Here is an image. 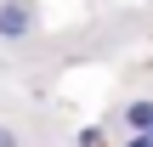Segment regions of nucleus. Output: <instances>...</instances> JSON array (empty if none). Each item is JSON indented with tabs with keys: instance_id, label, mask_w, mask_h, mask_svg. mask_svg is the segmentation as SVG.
<instances>
[{
	"instance_id": "1",
	"label": "nucleus",
	"mask_w": 153,
	"mask_h": 147,
	"mask_svg": "<svg viewBox=\"0 0 153 147\" xmlns=\"http://www.w3.org/2000/svg\"><path fill=\"white\" fill-rule=\"evenodd\" d=\"M34 23H40L34 0H0V40H6V45H11V40H28Z\"/></svg>"
},
{
	"instance_id": "2",
	"label": "nucleus",
	"mask_w": 153,
	"mask_h": 147,
	"mask_svg": "<svg viewBox=\"0 0 153 147\" xmlns=\"http://www.w3.org/2000/svg\"><path fill=\"white\" fill-rule=\"evenodd\" d=\"M119 119H125V125H131L136 136H148V130H153V102H148V96H142V102H131V108H125Z\"/></svg>"
},
{
	"instance_id": "3",
	"label": "nucleus",
	"mask_w": 153,
	"mask_h": 147,
	"mask_svg": "<svg viewBox=\"0 0 153 147\" xmlns=\"http://www.w3.org/2000/svg\"><path fill=\"white\" fill-rule=\"evenodd\" d=\"M74 147H102V130H97V125H85V130L74 136Z\"/></svg>"
},
{
	"instance_id": "4",
	"label": "nucleus",
	"mask_w": 153,
	"mask_h": 147,
	"mask_svg": "<svg viewBox=\"0 0 153 147\" xmlns=\"http://www.w3.org/2000/svg\"><path fill=\"white\" fill-rule=\"evenodd\" d=\"M0 147H17V130L11 125H0Z\"/></svg>"
},
{
	"instance_id": "5",
	"label": "nucleus",
	"mask_w": 153,
	"mask_h": 147,
	"mask_svg": "<svg viewBox=\"0 0 153 147\" xmlns=\"http://www.w3.org/2000/svg\"><path fill=\"white\" fill-rule=\"evenodd\" d=\"M125 147H153V136H131V142H125Z\"/></svg>"
},
{
	"instance_id": "6",
	"label": "nucleus",
	"mask_w": 153,
	"mask_h": 147,
	"mask_svg": "<svg viewBox=\"0 0 153 147\" xmlns=\"http://www.w3.org/2000/svg\"><path fill=\"white\" fill-rule=\"evenodd\" d=\"M148 136H153V130H148Z\"/></svg>"
}]
</instances>
